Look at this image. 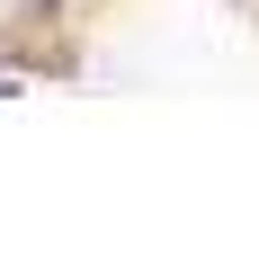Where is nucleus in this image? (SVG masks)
<instances>
[{
    "label": "nucleus",
    "instance_id": "obj_1",
    "mask_svg": "<svg viewBox=\"0 0 259 259\" xmlns=\"http://www.w3.org/2000/svg\"><path fill=\"white\" fill-rule=\"evenodd\" d=\"M27 9H54V0H27Z\"/></svg>",
    "mask_w": 259,
    "mask_h": 259
}]
</instances>
